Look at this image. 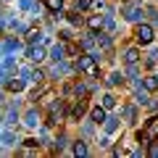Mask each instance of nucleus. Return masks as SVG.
<instances>
[{
	"label": "nucleus",
	"mask_w": 158,
	"mask_h": 158,
	"mask_svg": "<svg viewBox=\"0 0 158 158\" xmlns=\"http://www.w3.org/2000/svg\"><path fill=\"white\" fill-rule=\"evenodd\" d=\"M90 111L87 98H74L71 100V111H69V121H82V116Z\"/></svg>",
	"instance_id": "nucleus-4"
},
{
	"label": "nucleus",
	"mask_w": 158,
	"mask_h": 158,
	"mask_svg": "<svg viewBox=\"0 0 158 158\" xmlns=\"http://www.w3.org/2000/svg\"><path fill=\"white\" fill-rule=\"evenodd\" d=\"M27 124H29V127H37V124H40V113L29 111V113H27Z\"/></svg>",
	"instance_id": "nucleus-15"
},
{
	"label": "nucleus",
	"mask_w": 158,
	"mask_h": 158,
	"mask_svg": "<svg viewBox=\"0 0 158 158\" xmlns=\"http://www.w3.org/2000/svg\"><path fill=\"white\" fill-rule=\"evenodd\" d=\"M121 16L129 24H137L142 16H145V3H137V0H124L121 3Z\"/></svg>",
	"instance_id": "nucleus-3"
},
{
	"label": "nucleus",
	"mask_w": 158,
	"mask_h": 158,
	"mask_svg": "<svg viewBox=\"0 0 158 158\" xmlns=\"http://www.w3.org/2000/svg\"><path fill=\"white\" fill-rule=\"evenodd\" d=\"M98 58L95 56H90V53H79L77 58H74V66H77V71L79 74H85V77H90V79H98L100 77V66H98Z\"/></svg>",
	"instance_id": "nucleus-1"
},
{
	"label": "nucleus",
	"mask_w": 158,
	"mask_h": 158,
	"mask_svg": "<svg viewBox=\"0 0 158 158\" xmlns=\"http://www.w3.org/2000/svg\"><path fill=\"white\" fill-rule=\"evenodd\" d=\"M140 58H142V48H140V45H132L129 50L121 53V61H124V66H132V63H137Z\"/></svg>",
	"instance_id": "nucleus-5"
},
{
	"label": "nucleus",
	"mask_w": 158,
	"mask_h": 158,
	"mask_svg": "<svg viewBox=\"0 0 158 158\" xmlns=\"http://www.w3.org/2000/svg\"><path fill=\"white\" fill-rule=\"evenodd\" d=\"M71 153H74V156H87V153H90V148H87V142H85V140H74Z\"/></svg>",
	"instance_id": "nucleus-11"
},
{
	"label": "nucleus",
	"mask_w": 158,
	"mask_h": 158,
	"mask_svg": "<svg viewBox=\"0 0 158 158\" xmlns=\"http://www.w3.org/2000/svg\"><path fill=\"white\" fill-rule=\"evenodd\" d=\"M124 74H121V71H113L111 74V77H108V87H118V85H124Z\"/></svg>",
	"instance_id": "nucleus-12"
},
{
	"label": "nucleus",
	"mask_w": 158,
	"mask_h": 158,
	"mask_svg": "<svg viewBox=\"0 0 158 158\" xmlns=\"http://www.w3.org/2000/svg\"><path fill=\"white\" fill-rule=\"evenodd\" d=\"M42 6L58 19V16H63V11H66V0H42Z\"/></svg>",
	"instance_id": "nucleus-7"
},
{
	"label": "nucleus",
	"mask_w": 158,
	"mask_h": 158,
	"mask_svg": "<svg viewBox=\"0 0 158 158\" xmlns=\"http://www.w3.org/2000/svg\"><path fill=\"white\" fill-rule=\"evenodd\" d=\"M29 61H32V63H42V61H45V50H42V48H29Z\"/></svg>",
	"instance_id": "nucleus-10"
},
{
	"label": "nucleus",
	"mask_w": 158,
	"mask_h": 158,
	"mask_svg": "<svg viewBox=\"0 0 158 158\" xmlns=\"http://www.w3.org/2000/svg\"><path fill=\"white\" fill-rule=\"evenodd\" d=\"M24 145H27V148H40V142H37V137H27Z\"/></svg>",
	"instance_id": "nucleus-16"
},
{
	"label": "nucleus",
	"mask_w": 158,
	"mask_h": 158,
	"mask_svg": "<svg viewBox=\"0 0 158 158\" xmlns=\"http://www.w3.org/2000/svg\"><path fill=\"white\" fill-rule=\"evenodd\" d=\"M132 37H135V45L148 48V45H153V40H156V27L148 24V21H142V24L137 21L135 29H132Z\"/></svg>",
	"instance_id": "nucleus-2"
},
{
	"label": "nucleus",
	"mask_w": 158,
	"mask_h": 158,
	"mask_svg": "<svg viewBox=\"0 0 158 158\" xmlns=\"http://www.w3.org/2000/svg\"><path fill=\"white\" fill-rule=\"evenodd\" d=\"M108 118V111L103 106H90V121L95 127H103V121Z\"/></svg>",
	"instance_id": "nucleus-6"
},
{
	"label": "nucleus",
	"mask_w": 158,
	"mask_h": 158,
	"mask_svg": "<svg viewBox=\"0 0 158 158\" xmlns=\"http://www.w3.org/2000/svg\"><path fill=\"white\" fill-rule=\"evenodd\" d=\"M24 87H27V82H24V79H16V77H11V79L6 82V90H8V92H21Z\"/></svg>",
	"instance_id": "nucleus-9"
},
{
	"label": "nucleus",
	"mask_w": 158,
	"mask_h": 158,
	"mask_svg": "<svg viewBox=\"0 0 158 158\" xmlns=\"http://www.w3.org/2000/svg\"><path fill=\"white\" fill-rule=\"evenodd\" d=\"M142 87H145L148 92H156L158 90V74H145V77H142Z\"/></svg>",
	"instance_id": "nucleus-8"
},
{
	"label": "nucleus",
	"mask_w": 158,
	"mask_h": 158,
	"mask_svg": "<svg viewBox=\"0 0 158 158\" xmlns=\"http://www.w3.org/2000/svg\"><path fill=\"white\" fill-rule=\"evenodd\" d=\"M40 37H42V32H40V29H29V32H27V42H29V45H34Z\"/></svg>",
	"instance_id": "nucleus-14"
},
{
	"label": "nucleus",
	"mask_w": 158,
	"mask_h": 158,
	"mask_svg": "<svg viewBox=\"0 0 158 158\" xmlns=\"http://www.w3.org/2000/svg\"><path fill=\"white\" fill-rule=\"evenodd\" d=\"M103 108H106V111H111V108H116V98H113L111 92H106V95H103Z\"/></svg>",
	"instance_id": "nucleus-13"
}]
</instances>
